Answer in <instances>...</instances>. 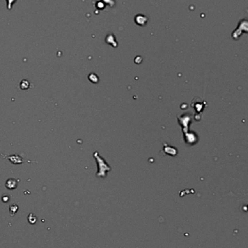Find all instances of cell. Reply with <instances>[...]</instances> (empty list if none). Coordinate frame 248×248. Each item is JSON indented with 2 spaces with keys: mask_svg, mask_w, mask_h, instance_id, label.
I'll use <instances>...</instances> for the list:
<instances>
[{
  "mask_svg": "<svg viewBox=\"0 0 248 248\" xmlns=\"http://www.w3.org/2000/svg\"><path fill=\"white\" fill-rule=\"evenodd\" d=\"M147 17L145 15H136V17H135V23H136L138 25H141V26L146 25V23H147Z\"/></svg>",
  "mask_w": 248,
  "mask_h": 248,
  "instance_id": "cell-1",
  "label": "cell"
},
{
  "mask_svg": "<svg viewBox=\"0 0 248 248\" xmlns=\"http://www.w3.org/2000/svg\"><path fill=\"white\" fill-rule=\"evenodd\" d=\"M29 87V82L26 80H23L22 82L21 83V88L23 90H26Z\"/></svg>",
  "mask_w": 248,
  "mask_h": 248,
  "instance_id": "cell-3",
  "label": "cell"
},
{
  "mask_svg": "<svg viewBox=\"0 0 248 248\" xmlns=\"http://www.w3.org/2000/svg\"><path fill=\"white\" fill-rule=\"evenodd\" d=\"M6 187H7L8 189H15L17 187V181L15 179H9L6 183Z\"/></svg>",
  "mask_w": 248,
  "mask_h": 248,
  "instance_id": "cell-2",
  "label": "cell"
}]
</instances>
